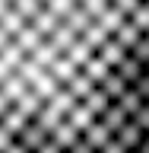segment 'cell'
<instances>
[{
	"label": "cell",
	"mask_w": 149,
	"mask_h": 153,
	"mask_svg": "<svg viewBox=\"0 0 149 153\" xmlns=\"http://www.w3.org/2000/svg\"><path fill=\"white\" fill-rule=\"evenodd\" d=\"M149 108V0H0V153H102Z\"/></svg>",
	"instance_id": "1"
}]
</instances>
